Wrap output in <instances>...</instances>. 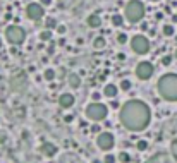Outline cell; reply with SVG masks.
<instances>
[{
    "mask_svg": "<svg viewBox=\"0 0 177 163\" xmlns=\"http://www.w3.org/2000/svg\"><path fill=\"white\" fill-rule=\"evenodd\" d=\"M158 93L167 101H177V74H165L158 79Z\"/></svg>",
    "mask_w": 177,
    "mask_h": 163,
    "instance_id": "7a4b0ae2",
    "label": "cell"
},
{
    "mask_svg": "<svg viewBox=\"0 0 177 163\" xmlns=\"http://www.w3.org/2000/svg\"><path fill=\"white\" fill-rule=\"evenodd\" d=\"M175 59H177V50H175Z\"/></svg>",
    "mask_w": 177,
    "mask_h": 163,
    "instance_id": "74e56055",
    "label": "cell"
},
{
    "mask_svg": "<svg viewBox=\"0 0 177 163\" xmlns=\"http://www.w3.org/2000/svg\"><path fill=\"white\" fill-rule=\"evenodd\" d=\"M122 22H124V17H122L120 14H114V15H112V24H114L115 28L122 26Z\"/></svg>",
    "mask_w": 177,
    "mask_h": 163,
    "instance_id": "ac0fdd59",
    "label": "cell"
},
{
    "mask_svg": "<svg viewBox=\"0 0 177 163\" xmlns=\"http://www.w3.org/2000/svg\"><path fill=\"white\" fill-rule=\"evenodd\" d=\"M67 81H69V86H70V88H74V89L81 86V77H79L78 74H70Z\"/></svg>",
    "mask_w": 177,
    "mask_h": 163,
    "instance_id": "2e32d148",
    "label": "cell"
},
{
    "mask_svg": "<svg viewBox=\"0 0 177 163\" xmlns=\"http://www.w3.org/2000/svg\"><path fill=\"white\" fill-rule=\"evenodd\" d=\"M96 144H98V148L100 149H112L114 148V144H115V137H114V134H110V132H100L98 134V137H96Z\"/></svg>",
    "mask_w": 177,
    "mask_h": 163,
    "instance_id": "52a82bcc",
    "label": "cell"
},
{
    "mask_svg": "<svg viewBox=\"0 0 177 163\" xmlns=\"http://www.w3.org/2000/svg\"><path fill=\"white\" fill-rule=\"evenodd\" d=\"M57 26H59V24H57L55 19H52V17L47 19V22H45V28H48V29H52V28H57Z\"/></svg>",
    "mask_w": 177,
    "mask_h": 163,
    "instance_id": "cb8c5ba5",
    "label": "cell"
},
{
    "mask_svg": "<svg viewBox=\"0 0 177 163\" xmlns=\"http://www.w3.org/2000/svg\"><path fill=\"white\" fill-rule=\"evenodd\" d=\"M0 46H2V40H0Z\"/></svg>",
    "mask_w": 177,
    "mask_h": 163,
    "instance_id": "ab89813d",
    "label": "cell"
},
{
    "mask_svg": "<svg viewBox=\"0 0 177 163\" xmlns=\"http://www.w3.org/2000/svg\"><path fill=\"white\" fill-rule=\"evenodd\" d=\"M119 117H120V122L125 129L138 132V130H143L148 127L151 120V112L146 103L139 100H131L125 105H122Z\"/></svg>",
    "mask_w": 177,
    "mask_h": 163,
    "instance_id": "6da1fadb",
    "label": "cell"
},
{
    "mask_svg": "<svg viewBox=\"0 0 177 163\" xmlns=\"http://www.w3.org/2000/svg\"><path fill=\"white\" fill-rule=\"evenodd\" d=\"M93 163H102V161H100V160H93Z\"/></svg>",
    "mask_w": 177,
    "mask_h": 163,
    "instance_id": "8d00e7d4",
    "label": "cell"
},
{
    "mask_svg": "<svg viewBox=\"0 0 177 163\" xmlns=\"http://www.w3.org/2000/svg\"><path fill=\"white\" fill-rule=\"evenodd\" d=\"M40 40L41 41H50V40H52V31H50V29L41 31V33H40Z\"/></svg>",
    "mask_w": 177,
    "mask_h": 163,
    "instance_id": "ffe728a7",
    "label": "cell"
},
{
    "mask_svg": "<svg viewBox=\"0 0 177 163\" xmlns=\"http://www.w3.org/2000/svg\"><path fill=\"white\" fill-rule=\"evenodd\" d=\"M136 148L139 149V151H144V149L148 148V143L146 141H138V144H136Z\"/></svg>",
    "mask_w": 177,
    "mask_h": 163,
    "instance_id": "484cf974",
    "label": "cell"
},
{
    "mask_svg": "<svg viewBox=\"0 0 177 163\" xmlns=\"http://www.w3.org/2000/svg\"><path fill=\"white\" fill-rule=\"evenodd\" d=\"M174 33H175V29H174L172 24H165V26H163V34H165V36H174Z\"/></svg>",
    "mask_w": 177,
    "mask_h": 163,
    "instance_id": "44dd1931",
    "label": "cell"
},
{
    "mask_svg": "<svg viewBox=\"0 0 177 163\" xmlns=\"http://www.w3.org/2000/svg\"><path fill=\"white\" fill-rule=\"evenodd\" d=\"M117 41H119V43H120V45H124V43H127V34H124V33H120V34H119V36H117Z\"/></svg>",
    "mask_w": 177,
    "mask_h": 163,
    "instance_id": "4316f807",
    "label": "cell"
},
{
    "mask_svg": "<svg viewBox=\"0 0 177 163\" xmlns=\"http://www.w3.org/2000/svg\"><path fill=\"white\" fill-rule=\"evenodd\" d=\"M170 153L177 158V139H174V141L170 143Z\"/></svg>",
    "mask_w": 177,
    "mask_h": 163,
    "instance_id": "d4e9b609",
    "label": "cell"
},
{
    "mask_svg": "<svg viewBox=\"0 0 177 163\" xmlns=\"http://www.w3.org/2000/svg\"><path fill=\"white\" fill-rule=\"evenodd\" d=\"M86 22H88L89 28H100V24H102V19H100L98 14H91V15H88Z\"/></svg>",
    "mask_w": 177,
    "mask_h": 163,
    "instance_id": "9a60e30c",
    "label": "cell"
},
{
    "mask_svg": "<svg viewBox=\"0 0 177 163\" xmlns=\"http://www.w3.org/2000/svg\"><path fill=\"white\" fill-rule=\"evenodd\" d=\"M146 163H177V158L172 153H157Z\"/></svg>",
    "mask_w": 177,
    "mask_h": 163,
    "instance_id": "30bf717a",
    "label": "cell"
},
{
    "mask_svg": "<svg viewBox=\"0 0 177 163\" xmlns=\"http://www.w3.org/2000/svg\"><path fill=\"white\" fill-rule=\"evenodd\" d=\"M120 89L129 91V89H131V81H129V79H122V81H120Z\"/></svg>",
    "mask_w": 177,
    "mask_h": 163,
    "instance_id": "603a6c76",
    "label": "cell"
},
{
    "mask_svg": "<svg viewBox=\"0 0 177 163\" xmlns=\"http://www.w3.org/2000/svg\"><path fill=\"white\" fill-rule=\"evenodd\" d=\"M50 4H52V0H41V5H45V7H48Z\"/></svg>",
    "mask_w": 177,
    "mask_h": 163,
    "instance_id": "1f68e13d",
    "label": "cell"
},
{
    "mask_svg": "<svg viewBox=\"0 0 177 163\" xmlns=\"http://www.w3.org/2000/svg\"><path fill=\"white\" fill-rule=\"evenodd\" d=\"M131 46H133V50L136 53L144 55V53H148V50H150V41H148V38L143 36V34H136V36H133V40H131Z\"/></svg>",
    "mask_w": 177,
    "mask_h": 163,
    "instance_id": "8992f818",
    "label": "cell"
},
{
    "mask_svg": "<svg viewBox=\"0 0 177 163\" xmlns=\"http://www.w3.org/2000/svg\"><path fill=\"white\" fill-rule=\"evenodd\" d=\"M5 38L11 45H22L24 40H26V31L22 29L21 26H9L5 29Z\"/></svg>",
    "mask_w": 177,
    "mask_h": 163,
    "instance_id": "5b68a950",
    "label": "cell"
},
{
    "mask_svg": "<svg viewBox=\"0 0 177 163\" xmlns=\"http://www.w3.org/2000/svg\"><path fill=\"white\" fill-rule=\"evenodd\" d=\"M91 98H93V101H96V103H98V101H100V98H102V96H100V93H98V91H95V93L91 95Z\"/></svg>",
    "mask_w": 177,
    "mask_h": 163,
    "instance_id": "4dcf8cb0",
    "label": "cell"
},
{
    "mask_svg": "<svg viewBox=\"0 0 177 163\" xmlns=\"http://www.w3.org/2000/svg\"><path fill=\"white\" fill-rule=\"evenodd\" d=\"M110 105H112V107H114V108H117V107H119V103H117V100H115V98H112Z\"/></svg>",
    "mask_w": 177,
    "mask_h": 163,
    "instance_id": "d6a6232c",
    "label": "cell"
},
{
    "mask_svg": "<svg viewBox=\"0 0 177 163\" xmlns=\"http://www.w3.org/2000/svg\"><path fill=\"white\" fill-rule=\"evenodd\" d=\"M64 120H66V122H72L74 117H72V115H66V119H64Z\"/></svg>",
    "mask_w": 177,
    "mask_h": 163,
    "instance_id": "e575fe53",
    "label": "cell"
},
{
    "mask_svg": "<svg viewBox=\"0 0 177 163\" xmlns=\"http://www.w3.org/2000/svg\"><path fill=\"white\" fill-rule=\"evenodd\" d=\"M84 113H86V117L91 119V120H103L108 113V108H107V105L100 103V101L98 103L93 101V103H89L88 107H86Z\"/></svg>",
    "mask_w": 177,
    "mask_h": 163,
    "instance_id": "277c9868",
    "label": "cell"
},
{
    "mask_svg": "<svg viewBox=\"0 0 177 163\" xmlns=\"http://www.w3.org/2000/svg\"><path fill=\"white\" fill-rule=\"evenodd\" d=\"M153 65H151L150 62H139L136 65V76L138 79H141V81H146V79H150L151 76H153Z\"/></svg>",
    "mask_w": 177,
    "mask_h": 163,
    "instance_id": "ba28073f",
    "label": "cell"
},
{
    "mask_svg": "<svg viewBox=\"0 0 177 163\" xmlns=\"http://www.w3.org/2000/svg\"><path fill=\"white\" fill-rule=\"evenodd\" d=\"M43 14H45V11L41 7V4H30L26 7V15L31 21H40L43 17Z\"/></svg>",
    "mask_w": 177,
    "mask_h": 163,
    "instance_id": "9c48e42d",
    "label": "cell"
},
{
    "mask_svg": "<svg viewBox=\"0 0 177 163\" xmlns=\"http://www.w3.org/2000/svg\"><path fill=\"white\" fill-rule=\"evenodd\" d=\"M151 2H158V0H151Z\"/></svg>",
    "mask_w": 177,
    "mask_h": 163,
    "instance_id": "f35d334b",
    "label": "cell"
},
{
    "mask_svg": "<svg viewBox=\"0 0 177 163\" xmlns=\"http://www.w3.org/2000/svg\"><path fill=\"white\" fill-rule=\"evenodd\" d=\"M103 163H115V156L114 155H107L103 160Z\"/></svg>",
    "mask_w": 177,
    "mask_h": 163,
    "instance_id": "f1b7e54d",
    "label": "cell"
},
{
    "mask_svg": "<svg viewBox=\"0 0 177 163\" xmlns=\"http://www.w3.org/2000/svg\"><path fill=\"white\" fill-rule=\"evenodd\" d=\"M141 29H143V31L148 29V24H146V22H143V24H141Z\"/></svg>",
    "mask_w": 177,
    "mask_h": 163,
    "instance_id": "d590c367",
    "label": "cell"
},
{
    "mask_svg": "<svg viewBox=\"0 0 177 163\" xmlns=\"http://www.w3.org/2000/svg\"><path fill=\"white\" fill-rule=\"evenodd\" d=\"M43 77L47 79V81H53V79H55V71H53V69H45Z\"/></svg>",
    "mask_w": 177,
    "mask_h": 163,
    "instance_id": "d6986e66",
    "label": "cell"
},
{
    "mask_svg": "<svg viewBox=\"0 0 177 163\" xmlns=\"http://www.w3.org/2000/svg\"><path fill=\"white\" fill-rule=\"evenodd\" d=\"M93 46H95L96 50L105 48V38H103V36H96L95 41H93Z\"/></svg>",
    "mask_w": 177,
    "mask_h": 163,
    "instance_id": "e0dca14e",
    "label": "cell"
},
{
    "mask_svg": "<svg viewBox=\"0 0 177 163\" xmlns=\"http://www.w3.org/2000/svg\"><path fill=\"white\" fill-rule=\"evenodd\" d=\"M162 64L163 65H170V64H172V55H165L162 59Z\"/></svg>",
    "mask_w": 177,
    "mask_h": 163,
    "instance_id": "83f0119b",
    "label": "cell"
},
{
    "mask_svg": "<svg viewBox=\"0 0 177 163\" xmlns=\"http://www.w3.org/2000/svg\"><path fill=\"white\" fill-rule=\"evenodd\" d=\"M91 130H93V132H100V126H98V124H95V126L91 127Z\"/></svg>",
    "mask_w": 177,
    "mask_h": 163,
    "instance_id": "836d02e7",
    "label": "cell"
},
{
    "mask_svg": "<svg viewBox=\"0 0 177 163\" xmlns=\"http://www.w3.org/2000/svg\"><path fill=\"white\" fill-rule=\"evenodd\" d=\"M124 15L129 22H139L144 17V5L139 0H131L124 7Z\"/></svg>",
    "mask_w": 177,
    "mask_h": 163,
    "instance_id": "3957f363",
    "label": "cell"
},
{
    "mask_svg": "<svg viewBox=\"0 0 177 163\" xmlns=\"http://www.w3.org/2000/svg\"><path fill=\"white\" fill-rule=\"evenodd\" d=\"M66 26H64V24H59V26H57V33H59V34H64V33H66Z\"/></svg>",
    "mask_w": 177,
    "mask_h": 163,
    "instance_id": "f546056e",
    "label": "cell"
},
{
    "mask_svg": "<svg viewBox=\"0 0 177 163\" xmlns=\"http://www.w3.org/2000/svg\"><path fill=\"white\" fill-rule=\"evenodd\" d=\"M59 105L62 108H69L74 105V96L70 95V93H64V95H60L59 96Z\"/></svg>",
    "mask_w": 177,
    "mask_h": 163,
    "instance_id": "4fadbf2b",
    "label": "cell"
},
{
    "mask_svg": "<svg viewBox=\"0 0 177 163\" xmlns=\"http://www.w3.org/2000/svg\"><path fill=\"white\" fill-rule=\"evenodd\" d=\"M40 151H41V155L48 156V158H52V156H55V153L59 151V149H57V146L52 144V143H43V144H41V148H40Z\"/></svg>",
    "mask_w": 177,
    "mask_h": 163,
    "instance_id": "7c38bea8",
    "label": "cell"
},
{
    "mask_svg": "<svg viewBox=\"0 0 177 163\" xmlns=\"http://www.w3.org/2000/svg\"><path fill=\"white\" fill-rule=\"evenodd\" d=\"M119 160H120L122 163H129V161H131V156H129V153L122 151L120 155H119Z\"/></svg>",
    "mask_w": 177,
    "mask_h": 163,
    "instance_id": "7402d4cb",
    "label": "cell"
},
{
    "mask_svg": "<svg viewBox=\"0 0 177 163\" xmlns=\"http://www.w3.org/2000/svg\"><path fill=\"white\" fill-rule=\"evenodd\" d=\"M117 91H119V88L115 84H107V86H105V89H103V95L112 100V98L117 96Z\"/></svg>",
    "mask_w": 177,
    "mask_h": 163,
    "instance_id": "5bb4252c",
    "label": "cell"
},
{
    "mask_svg": "<svg viewBox=\"0 0 177 163\" xmlns=\"http://www.w3.org/2000/svg\"><path fill=\"white\" fill-rule=\"evenodd\" d=\"M28 86V79L24 74H17L12 77V89L14 91H24Z\"/></svg>",
    "mask_w": 177,
    "mask_h": 163,
    "instance_id": "8fae6325",
    "label": "cell"
}]
</instances>
